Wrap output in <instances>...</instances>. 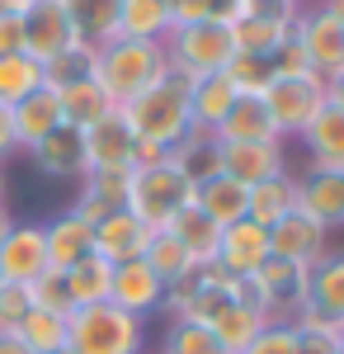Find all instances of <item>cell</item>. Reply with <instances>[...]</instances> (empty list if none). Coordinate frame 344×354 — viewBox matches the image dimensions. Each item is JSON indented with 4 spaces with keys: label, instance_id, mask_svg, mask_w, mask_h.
Returning <instances> with one entry per match:
<instances>
[{
    "label": "cell",
    "instance_id": "1",
    "mask_svg": "<svg viewBox=\"0 0 344 354\" xmlns=\"http://www.w3.org/2000/svg\"><path fill=\"white\" fill-rule=\"evenodd\" d=\"M189 100H193V76H184L180 66L165 62V71H160L137 100H128L118 113L128 118L133 137H146V142H160V147H175V142L193 128Z\"/></svg>",
    "mask_w": 344,
    "mask_h": 354
},
{
    "label": "cell",
    "instance_id": "2",
    "mask_svg": "<svg viewBox=\"0 0 344 354\" xmlns=\"http://www.w3.org/2000/svg\"><path fill=\"white\" fill-rule=\"evenodd\" d=\"M66 345L76 354H142L146 322L113 302H90L66 317Z\"/></svg>",
    "mask_w": 344,
    "mask_h": 354
},
{
    "label": "cell",
    "instance_id": "3",
    "mask_svg": "<svg viewBox=\"0 0 344 354\" xmlns=\"http://www.w3.org/2000/svg\"><path fill=\"white\" fill-rule=\"evenodd\" d=\"M165 71V48L160 43H133V38H113L95 53V81L108 90V100L123 109L137 100L146 85Z\"/></svg>",
    "mask_w": 344,
    "mask_h": 354
},
{
    "label": "cell",
    "instance_id": "4",
    "mask_svg": "<svg viewBox=\"0 0 344 354\" xmlns=\"http://www.w3.org/2000/svg\"><path fill=\"white\" fill-rule=\"evenodd\" d=\"M165 62L180 66L184 76H212V71H227V62L236 57V43H231V24H217V19H203V24H180L165 43Z\"/></svg>",
    "mask_w": 344,
    "mask_h": 354
},
{
    "label": "cell",
    "instance_id": "5",
    "mask_svg": "<svg viewBox=\"0 0 344 354\" xmlns=\"http://www.w3.org/2000/svg\"><path fill=\"white\" fill-rule=\"evenodd\" d=\"M193 203V185L175 170V161L151 165V170H133V185H128V213L142 218L151 232H160L165 222L175 218L180 208Z\"/></svg>",
    "mask_w": 344,
    "mask_h": 354
},
{
    "label": "cell",
    "instance_id": "6",
    "mask_svg": "<svg viewBox=\"0 0 344 354\" xmlns=\"http://www.w3.org/2000/svg\"><path fill=\"white\" fill-rule=\"evenodd\" d=\"M260 100H265L278 137H297L321 109H325V81L312 76V71H307V76H274Z\"/></svg>",
    "mask_w": 344,
    "mask_h": 354
},
{
    "label": "cell",
    "instance_id": "7",
    "mask_svg": "<svg viewBox=\"0 0 344 354\" xmlns=\"http://www.w3.org/2000/svg\"><path fill=\"white\" fill-rule=\"evenodd\" d=\"M292 38H297V48L307 53V66H312V76L321 81H335L344 71V24L325 10V5H302L297 10V24H292Z\"/></svg>",
    "mask_w": 344,
    "mask_h": 354
},
{
    "label": "cell",
    "instance_id": "8",
    "mask_svg": "<svg viewBox=\"0 0 344 354\" xmlns=\"http://www.w3.org/2000/svg\"><path fill=\"white\" fill-rule=\"evenodd\" d=\"M255 283H260V293H265L269 322H292V317L307 307L312 265H297V260H278V255H269L265 265L255 270Z\"/></svg>",
    "mask_w": 344,
    "mask_h": 354
},
{
    "label": "cell",
    "instance_id": "9",
    "mask_svg": "<svg viewBox=\"0 0 344 354\" xmlns=\"http://www.w3.org/2000/svg\"><path fill=\"white\" fill-rule=\"evenodd\" d=\"M19 19H24V53L43 66L80 43L76 28H71V15H66V0H28V10Z\"/></svg>",
    "mask_w": 344,
    "mask_h": 354
},
{
    "label": "cell",
    "instance_id": "10",
    "mask_svg": "<svg viewBox=\"0 0 344 354\" xmlns=\"http://www.w3.org/2000/svg\"><path fill=\"white\" fill-rule=\"evenodd\" d=\"M292 24H297V10L278 5V0H255V10L231 24V43H236V53L269 57L278 43L292 38Z\"/></svg>",
    "mask_w": 344,
    "mask_h": 354
},
{
    "label": "cell",
    "instance_id": "11",
    "mask_svg": "<svg viewBox=\"0 0 344 354\" xmlns=\"http://www.w3.org/2000/svg\"><path fill=\"white\" fill-rule=\"evenodd\" d=\"M128 185H133V170L128 165H95L80 175V198L71 203V213L85 218L90 227L104 222L108 213L128 208Z\"/></svg>",
    "mask_w": 344,
    "mask_h": 354
},
{
    "label": "cell",
    "instance_id": "12",
    "mask_svg": "<svg viewBox=\"0 0 344 354\" xmlns=\"http://www.w3.org/2000/svg\"><path fill=\"white\" fill-rule=\"evenodd\" d=\"M48 265V236L38 222H15L10 236L0 241V279L5 283H33Z\"/></svg>",
    "mask_w": 344,
    "mask_h": 354
},
{
    "label": "cell",
    "instance_id": "13",
    "mask_svg": "<svg viewBox=\"0 0 344 354\" xmlns=\"http://www.w3.org/2000/svg\"><path fill=\"white\" fill-rule=\"evenodd\" d=\"M269 260V227L260 222L240 218L231 227H222V241H217V270L231 274V279H245V274H255L260 265Z\"/></svg>",
    "mask_w": 344,
    "mask_h": 354
},
{
    "label": "cell",
    "instance_id": "14",
    "mask_svg": "<svg viewBox=\"0 0 344 354\" xmlns=\"http://www.w3.org/2000/svg\"><path fill=\"white\" fill-rule=\"evenodd\" d=\"M108 302L146 322L151 312H160V302H165V283H160L156 274L146 270V260H128V265H113Z\"/></svg>",
    "mask_w": 344,
    "mask_h": 354
},
{
    "label": "cell",
    "instance_id": "15",
    "mask_svg": "<svg viewBox=\"0 0 344 354\" xmlns=\"http://www.w3.org/2000/svg\"><path fill=\"white\" fill-rule=\"evenodd\" d=\"M146 241H151V227L142 218H133L128 208H118V213H108L104 222H95V255L108 260V265L142 260V255H146Z\"/></svg>",
    "mask_w": 344,
    "mask_h": 354
},
{
    "label": "cell",
    "instance_id": "16",
    "mask_svg": "<svg viewBox=\"0 0 344 354\" xmlns=\"http://www.w3.org/2000/svg\"><path fill=\"white\" fill-rule=\"evenodd\" d=\"M325 227L312 222L307 213H297L292 208L288 218H278L269 227V255H278V260H297V265H316L321 255H325Z\"/></svg>",
    "mask_w": 344,
    "mask_h": 354
},
{
    "label": "cell",
    "instance_id": "17",
    "mask_svg": "<svg viewBox=\"0 0 344 354\" xmlns=\"http://www.w3.org/2000/svg\"><path fill=\"white\" fill-rule=\"evenodd\" d=\"M283 170H288L283 142H222V175L240 180L245 189L260 185V180L283 175Z\"/></svg>",
    "mask_w": 344,
    "mask_h": 354
},
{
    "label": "cell",
    "instance_id": "18",
    "mask_svg": "<svg viewBox=\"0 0 344 354\" xmlns=\"http://www.w3.org/2000/svg\"><path fill=\"white\" fill-rule=\"evenodd\" d=\"M297 213L321 222L325 232L344 227V170H307L297 180Z\"/></svg>",
    "mask_w": 344,
    "mask_h": 354
},
{
    "label": "cell",
    "instance_id": "19",
    "mask_svg": "<svg viewBox=\"0 0 344 354\" xmlns=\"http://www.w3.org/2000/svg\"><path fill=\"white\" fill-rule=\"evenodd\" d=\"M33 165L43 170V175H52V180H80L85 170H90V156H85V133L71 128V123H61L52 133L43 137L33 151Z\"/></svg>",
    "mask_w": 344,
    "mask_h": 354
},
{
    "label": "cell",
    "instance_id": "20",
    "mask_svg": "<svg viewBox=\"0 0 344 354\" xmlns=\"http://www.w3.org/2000/svg\"><path fill=\"white\" fill-rule=\"evenodd\" d=\"M43 236H48V265H52V270H71V265H80V260L95 255V227L85 218H76L71 208L57 213V218L43 227Z\"/></svg>",
    "mask_w": 344,
    "mask_h": 354
},
{
    "label": "cell",
    "instance_id": "21",
    "mask_svg": "<svg viewBox=\"0 0 344 354\" xmlns=\"http://www.w3.org/2000/svg\"><path fill=\"white\" fill-rule=\"evenodd\" d=\"M302 147L312 156V170H344V109L325 100V109L302 128Z\"/></svg>",
    "mask_w": 344,
    "mask_h": 354
},
{
    "label": "cell",
    "instance_id": "22",
    "mask_svg": "<svg viewBox=\"0 0 344 354\" xmlns=\"http://www.w3.org/2000/svg\"><path fill=\"white\" fill-rule=\"evenodd\" d=\"M170 161H175V170L184 175L193 189H198V185H208V180L222 175V142H217L212 133L189 128V133L170 147Z\"/></svg>",
    "mask_w": 344,
    "mask_h": 354
},
{
    "label": "cell",
    "instance_id": "23",
    "mask_svg": "<svg viewBox=\"0 0 344 354\" xmlns=\"http://www.w3.org/2000/svg\"><path fill=\"white\" fill-rule=\"evenodd\" d=\"M133 147L137 137L128 128V118L113 109L108 118H99L95 128H85V156H90V170L95 165H128L133 170Z\"/></svg>",
    "mask_w": 344,
    "mask_h": 354
},
{
    "label": "cell",
    "instance_id": "24",
    "mask_svg": "<svg viewBox=\"0 0 344 354\" xmlns=\"http://www.w3.org/2000/svg\"><path fill=\"white\" fill-rule=\"evenodd\" d=\"M160 232H170L175 241L184 245L193 265H212V260H217V241H222V227H217V222H212L208 213L198 208V203L180 208V213H175V218L165 222Z\"/></svg>",
    "mask_w": 344,
    "mask_h": 354
},
{
    "label": "cell",
    "instance_id": "25",
    "mask_svg": "<svg viewBox=\"0 0 344 354\" xmlns=\"http://www.w3.org/2000/svg\"><path fill=\"white\" fill-rule=\"evenodd\" d=\"M10 113H15V142H19V151H33L52 128H61V104H57V90H48V85L33 90L28 100H19Z\"/></svg>",
    "mask_w": 344,
    "mask_h": 354
},
{
    "label": "cell",
    "instance_id": "26",
    "mask_svg": "<svg viewBox=\"0 0 344 354\" xmlns=\"http://www.w3.org/2000/svg\"><path fill=\"white\" fill-rule=\"evenodd\" d=\"M212 137H217V142H283L260 95H236L231 113L217 123V133H212Z\"/></svg>",
    "mask_w": 344,
    "mask_h": 354
},
{
    "label": "cell",
    "instance_id": "27",
    "mask_svg": "<svg viewBox=\"0 0 344 354\" xmlns=\"http://www.w3.org/2000/svg\"><path fill=\"white\" fill-rule=\"evenodd\" d=\"M175 33L170 0H123L118 5V38L133 43H165Z\"/></svg>",
    "mask_w": 344,
    "mask_h": 354
},
{
    "label": "cell",
    "instance_id": "28",
    "mask_svg": "<svg viewBox=\"0 0 344 354\" xmlns=\"http://www.w3.org/2000/svg\"><path fill=\"white\" fill-rule=\"evenodd\" d=\"M57 104H61V123H71V128H95L99 118H108V113L118 109L113 100H108V90L95 76L90 81H76V85H66V90H57Z\"/></svg>",
    "mask_w": 344,
    "mask_h": 354
},
{
    "label": "cell",
    "instance_id": "29",
    "mask_svg": "<svg viewBox=\"0 0 344 354\" xmlns=\"http://www.w3.org/2000/svg\"><path fill=\"white\" fill-rule=\"evenodd\" d=\"M236 95H240V90L227 81V71L198 76V81H193V100H189V109H193V128H198V133H217V123L231 113Z\"/></svg>",
    "mask_w": 344,
    "mask_h": 354
},
{
    "label": "cell",
    "instance_id": "30",
    "mask_svg": "<svg viewBox=\"0 0 344 354\" xmlns=\"http://www.w3.org/2000/svg\"><path fill=\"white\" fill-rule=\"evenodd\" d=\"M292 208H297V180H292L288 170L274 175V180L250 185V194H245V218L260 222V227H274L278 218H288Z\"/></svg>",
    "mask_w": 344,
    "mask_h": 354
},
{
    "label": "cell",
    "instance_id": "31",
    "mask_svg": "<svg viewBox=\"0 0 344 354\" xmlns=\"http://www.w3.org/2000/svg\"><path fill=\"white\" fill-rule=\"evenodd\" d=\"M265 326H269V317H265V312H255V307H245V302H236V293H231V302L208 322V330L222 340V350H227V354H245V345H250Z\"/></svg>",
    "mask_w": 344,
    "mask_h": 354
},
{
    "label": "cell",
    "instance_id": "32",
    "mask_svg": "<svg viewBox=\"0 0 344 354\" xmlns=\"http://www.w3.org/2000/svg\"><path fill=\"white\" fill-rule=\"evenodd\" d=\"M307 307H316V312H325V317L344 322V250H325L316 265H312Z\"/></svg>",
    "mask_w": 344,
    "mask_h": 354
},
{
    "label": "cell",
    "instance_id": "33",
    "mask_svg": "<svg viewBox=\"0 0 344 354\" xmlns=\"http://www.w3.org/2000/svg\"><path fill=\"white\" fill-rule=\"evenodd\" d=\"M118 5L123 0H66V15H71V28L80 43H90V48L113 43L118 38Z\"/></svg>",
    "mask_w": 344,
    "mask_h": 354
},
{
    "label": "cell",
    "instance_id": "34",
    "mask_svg": "<svg viewBox=\"0 0 344 354\" xmlns=\"http://www.w3.org/2000/svg\"><path fill=\"white\" fill-rule=\"evenodd\" d=\"M245 185L240 180H231V175H217V180H208V185H198L193 189V203L208 213L217 227H231V222L245 218Z\"/></svg>",
    "mask_w": 344,
    "mask_h": 354
},
{
    "label": "cell",
    "instance_id": "35",
    "mask_svg": "<svg viewBox=\"0 0 344 354\" xmlns=\"http://www.w3.org/2000/svg\"><path fill=\"white\" fill-rule=\"evenodd\" d=\"M288 326L297 330V350H292V354H340L344 350L340 322L325 317V312H316V307H302Z\"/></svg>",
    "mask_w": 344,
    "mask_h": 354
},
{
    "label": "cell",
    "instance_id": "36",
    "mask_svg": "<svg viewBox=\"0 0 344 354\" xmlns=\"http://www.w3.org/2000/svg\"><path fill=\"white\" fill-rule=\"evenodd\" d=\"M33 90H43V62H33L28 53L0 57V104L15 109V104L28 100Z\"/></svg>",
    "mask_w": 344,
    "mask_h": 354
},
{
    "label": "cell",
    "instance_id": "37",
    "mask_svg": "<svg viewBox=\"0 0 344 354\" xmlns=\"http://www.w3.org/2000/svg\"><path fill=\"white\" fill-rule=\"evenodd\" d=\"M108 283H113V265L90 255L66 270V288H71V302L76 307H90V302H108Z\"/></svg>",
    "mask_w": 344,
    "mask_h": 354
},
{
    "label": "cell",
    "instance_id": "38",
    "mask_svg": "<svg viewBox=\"0 0 344 354\" xmlns=\"http://www.w3.org/2000/svg\"><path fill=\"white\" fill-rule=\"evenodd\" d=\"M142 260H146V270L156 274L165 288H170L175 279H184L189 270H198V265L189 260V250L175 241L170 232H151V241H146V255H142Z\"/></svg>",
    "mask_w": 344,
    "mask_h": 354
},
{
    "label": "cell",
    "instance_id": "39",
    "mask_svg": "<svg viewBox=\"0 0 344 354\" xmlns=\"http://www.w3.org/2000/svg\"><path fill=\"white\" fill-rule=\"evenodd\" d=\"M95 53H99V48H90V43L66 48L61 57H52V62L43 66V85H48V90H66V85H76V81H90V76H95Z\"/></svg>",
    "mask_w": 344,
    "mask_h": 354
},
{
    "label": "cell",
    "instance_id": "40",
    "mask_svg": "<svg viewBox=\"0 0 344 354\" xmlns=\"http://www.w3.org/2000/svg\"><path fill=\"white\" fill-rule=\"evenodd\" d=\"M19 340H24L33 354H52V350H66V317H57V312H28L24 326L15 330Z\"/></svg>",
    "mask_w": 344,
    "mask_h": 354
},
{
    "label": "cell",
    "instance_id": "41",
    "mask_svg": "<svg viewBox=\"0 0 344 354\" xmlns=\"http://www.w3.org/2000/svg\"><path fill=\"white\" fill-rule=\"evenodd\" d=\"M160 354H227V350H222V340L208 326H198V322H170L165 340H160Z\"/></svg>",
    "mask_w": 344,
    "mask_h": 354
},
{
    "label": "cell",
    "instance_id": "42",
    "mask_svg": "<svg viewBox=\"0 0 344 354\" xmlns=\"http://www.w3.org/2000/svg\"><path fill=\"white\" fill-rule=\"evenodd\" d=\"M28 298H33L38 312H57V317H71V312H76L71 288H66V270H43L28 283Z\"/></svg>",
    "mask_w": 344,
    "mask_h": 354
},
{
    "label": "cell",
    "instance_id": "43",
    "mask_svg": "<svg viewBox=\"0 0 344 354\" xmlns=\"http://www.w3.org/2000/svg\"><path fill=\"white\" fill-rule=\"evenodd\" d=\"M227 81L236 85L240 95H265L269 81H274V66H269V57H260V53H236L227 62Z\"/></svg>",
    "mask_w": 344,
    "mask_h": 354
},
{
    "label": "cell",
    "instance_id": "44",
    "mask_svg": "<svg viewBox=\"0 0 344 354\" xmlns=\"http://www.w3.org/2000/svg\"><path fill=\"white\" fill-rule=\"evenodd\" d=\"M28 312H33L28 283H0V330H19Z\"/></svg>",
    "mask_w": 344,
    "mask_h": 354
},
{
    "label": "cell",
    "instance_id": "45",
    "mask_svg": "<svg viewBox=\"0 0 344 354\" xmlns=\"http://www.w3.org/2000/svg\"><path fill=\"white\" fill-rule=\"evenodd\" d=\"M297 350V330L288 326V322H269L250 345H245V354H292Z\"/></svg>",
    "mask_w": 344,
    "mask_h": 354
},
{
    "label": "cell",
    "instance_id": "46",
    "mask_svg": "<svg viewBox=\"0 0 344 354\" xmlns=\"http://www.w3.org/2000/svg\"><path fill=\"white\" fill-rule=\"evenodd\" d=\"M269 66H274V76H307V71H312V66H307V53L297 48V38L278 43V48L269 53Z\"/></svg>",
    "mask_w": 344,
    "mask_h": 354
},
{
    "label": "cell",
    "instance_id": "47",
    "mask_svg": "<svg viewBox=\"0 0 344 354\" xmlns=\"http://www.w3.org/2000/svg\"><path fill=\"white\" fill-rule=\"evenodd\" d=\"M24 53V19L19 15H0V57Z\"/></svg>",
    "mask_w": 344,
    "mask_h": 354
},
{
    "label": "cell",
    "instance_id": "48",
    "mask_svg": "<svg viewBox=\"0 0 344 354\" xmlns=\"http://www.w3.org/2000/svg\"><path fill=\"white\" fill-rule=\"evenodd\" d=\"M165 161H170V147L137 137V147H133V170H151V165H165Z\"/></svg>",
    "mask_w": 344,
    "mask_h": 354
},
{
    "label": "cell",
    "instance_id": "49",
    "mask_svg": "<svg viewBox=\"0 0 344 354\" xmlns=\"http://www.w3.org/2000/svg\"><path fill=\"white\" fill-rule=\"evenodd\" d=\"M170 19H175V28L180 24H203L208 10H203V0H170Z\"/></svg>",
    "mask_w": 344,
    "mask_h": 354
},
{
    "label": "cell",
    "instance_id": "50",
    "mask_svg": "<svg viewBox=\"0 0 344 354\" xmlns=\"http://www.w3.org/2000/svg\"><path fill=\"white\" fill-rule=\"evenodd\" d=\"M15 151H19V142H15V113L0 104V161L15 156Z\"/></svg>",
    "mask_w": 344,
    "mask_h": 354
},
{
    "label": "cell",
    "instance_id": "51",
    "mask_svg": "<svg viewBox=\"0 0 344 354\" xmlns=\"http://www.w3.org/2000/svg\"><path fill=\"white\" fill-rule=\"evenodd\" d=\"M0 354H33V350H28L15 330H0Z\"/></svg>",
    "mask_w": 344,
    "mask_h": 354
},
{
    "label": "cell",
    "instance_id": "52",
    "mask_svg": "<svg viewBox=\"0 0 344 354\" xmlns=\"http://www.w3.org/2000/svg\"><path fill=\"white\" fill-rule=\"evenodd\" d=\"M325 100H330L335 109H344V71L335 76V81H325Z\"/></svg>",
    "mask_w": 344,
    "mask_h": 354
},
{
    "label": "cell",
    "instance_id": "53",
    "mask_svg": "<svg viewBox=\"0 0 344 354\" xmlns=\"http://www.w3.org/2000/svg\"><path fill=\"white\" fill-rule=\"evenodd\" d=\"M28 0H0V15H24Z\"/></svg>",
    "mask_w": 344,
    "mask_h": 354
},
{
    "label": "cell",
    "instance_id": "54",
    "mask_svg": "<svg viewBox=\"0 0 344 354\" xmlns=\"http://www.w3.org/2000/svg\"><path fill=\"white\" fill-rule=\"evenodd\" d=\"M321 5H325V10H330V15H335V19L344 24V0H321Z\"/></svg>",
    "mask_w": 344,
    "mask_h": 354
},
{
    "label": "cell",
    "instance_id": "55",
    "mask_svg": "<svg viewBox=\"0 0 344 354\" xmlns=\"http://www.w3.org/2000/svg\"><path fill=\"white\" fill-rule=\"evenodd\" d=\"M10 227H15V218H10V213H5V208H0V241H5V236H10Z\"/></svg>",
    "mask_w": 344,
    "mask_h": 354
},
{
    "label": "cell",
    "instance_id": "56",
    "mask_svg": "<svg viewBox=\"0 0 344 354\" xmlns=\"http://www.w3.org/2000/svg\"><path fill=\"white\" fill-rule=\"evenodd\" d=\"M278 5H288V10H302V5H307V0H278Z\"/></svg>",
    "mask_w": 344,
    "mask_h": 354
},
{
    "label": "cell",
    "instance_id": "57",
    "mask_svg": "<svg viewBox=\"0 0 344 354\" xmlns=\"http://www.w3.org/2000/svg\"><path fill=\"white\" fill-rule=\"evenodd\" d=\"M0 208H5V170H0Z\"/></svg>",
    "mask_w": 344,
    "mask_h": 354
},
{
    "label": "cell",
    "instance_id": "58",
    "mask_svg": "<svg viewBox=\"0 0 344 354\" xmlns=\"http://www.w3.org/2000/svg\"><path fill=\"white\" fill-rule=\"evenodd\" d=\"M52 354H76V350H71V345H66V350H52Z\"/></svg>",
    "mask_w": 344,
    "mask_h": 354
},
{
    "label": "cell",
    "instance_id": "59",
    "mask_svg": "<svg viewBox=\"0 0 344 354\" xmlns=\"http://www.w3.org/2000/svg\"><path fill=\"white\" fill-rule=\"evenodd\" d=\"M340 330H344V322H340Z\"/></svg>",
    "mask_w": 344,
    "mask_h": 354
},
{
    "label": "cell",
    "instance_id": "60",
    "mask_svg": "<svg viewBox=\"0 0 344 354\" xmlns=\"http://www.w3.org/2000/svg\"><path fill=\"white\" fill-rule=\"evenodd\" d=\"M0 283H5V279H0Z\"/></svg>",
    "mask_w": 344,
    "mask_h": 354
},
{
    "label": "cell",
    "instance_id": "61",
    "mask_svg": "<svg viewBox=\"0 0 344 354\" xmlns=\"http://www.w3.org/2000/svg\"><path fill=\"white\" fill-rule=\"evenodd\" d=\"M340 354H344V350H340Z\"/></svg>",
    "mask_w": 344,
    "mask_h": 354
}]
</instances>
